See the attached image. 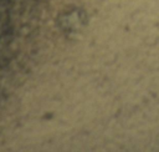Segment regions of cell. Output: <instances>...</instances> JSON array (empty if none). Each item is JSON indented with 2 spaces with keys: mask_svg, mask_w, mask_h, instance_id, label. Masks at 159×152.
I'll list each match as a JSON object with an SVG mask.
<instances>
[]
</instances>
